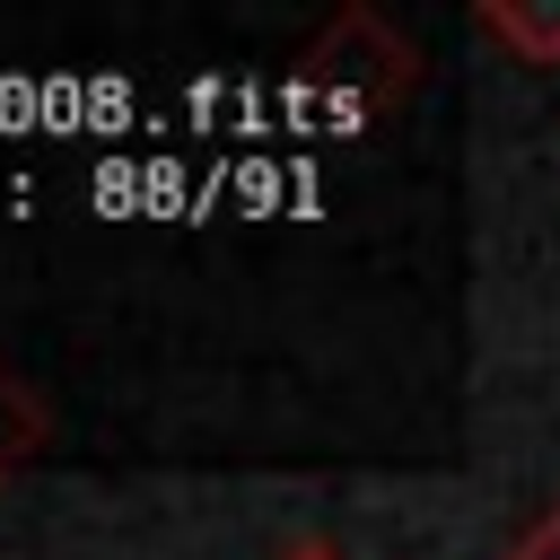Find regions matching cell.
Returning a JSON list of instances; mask_svg holds the SVG:
<instances>
[{"label":"cell","instance_id":"cell-2","mask_svg":"<svg viewBox=\"0 0 560 560\" xmlns=\"http://www.w3.org/2000/svg\"><path fill=\"white\" fill-rule=\"evenodd\" d=\"M508 560H560V508H551V516H542V525H534V534H525Z\"/></svg>","mask_w":560,"mask_h":560},{"label":"cell","instance_id":"cell-3","mask_svg":"<svg viewBox=\"0 0 560 560\" xmlns=\"http://www.w3.org/2000/svg\"><path fill=\"white\" fill-rule=\"evenodd\" d=\"M298 560H332V551H298Z\"/></svg>","mask_w":560,"mask_h":560},{"label":"cell","instance_id":"cell-1","mask_svg":"<svg viewBox=\"0 0 560 560\" xmlns=\"http://www.w3.org/2000/svg\"><path fill=\"white\" fill-rule=\"evenodd\" d=\"M481 35L508 44L525 70H560V9L551 0H490L481 9Z\"/></svg>","mask_w":560,"mask_h":560}]
</instances>
